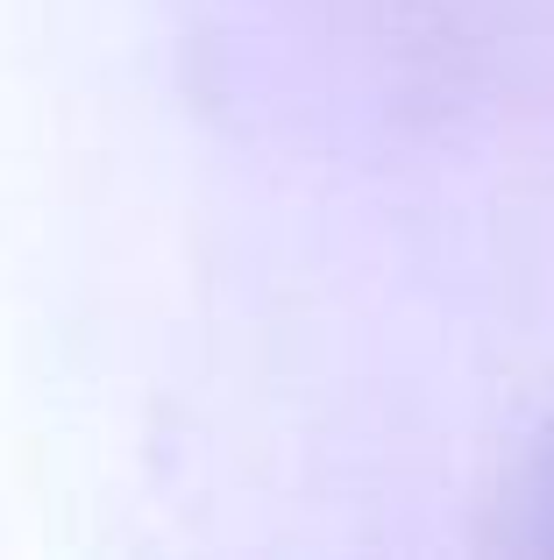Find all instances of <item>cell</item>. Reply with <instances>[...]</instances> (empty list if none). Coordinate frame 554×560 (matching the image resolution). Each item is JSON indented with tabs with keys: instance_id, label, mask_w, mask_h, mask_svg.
Segmentation results:
<instances>
[{
	"instance_id": "6da1fadb",
	"label": "cell",
	"mask_w": 554,
	"mask_h": 560,
	"mask_svg": "<svg viewBox=\"0 0 554 560\" xmlns=\"http://www.w3.org/2000/svg\"><path fill=\"white\" fill-rule=\"evenodd\" d=\"M512 511L527 525H519V547H541L554 553V440L547 447H533V462H527V476H519V490H512Z\"/></svg>"
}]
</instances>
